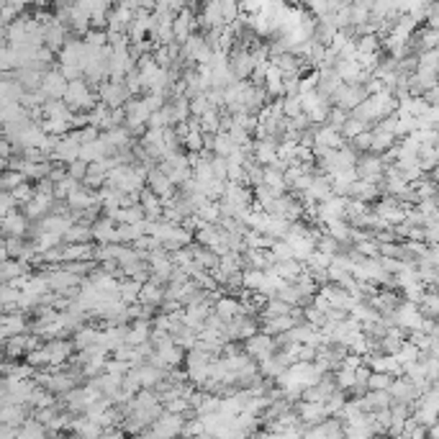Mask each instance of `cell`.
<instances>
[{"instance_id":"8992f818","label":"cell","mask_w":439,"mask_h":439,"mask_svg":"<svg viewBox=\"0 0 439 439\" xmlns=\"http://www.w3.org/2000/svg\"><path fill=\"white\" fill-rule=\"evenodd\" d=\"M162 298H165V285L157 280H147V283H141V288H139V303H144V306H154L159 308V303H162Z\"/></svg>"},{"instance_id":"9c48e42d","label":"cell","mask_w":439,"mask_h":439,"mask_svg":"<svg viewBox=\"0 0 439 439\" xmlns=\"http://www.w3.org/2000/svg\"><path fill=\"white\" fill-rule=\"evenodd\" d=\"M365 129H370V123L360 121V118H355V116H347V121L339 126V134H342L344 139L350 141L352 136H357V134L365 132Z\"/></svg>"},{"instance_id":"8fae6325","label":"cell","mask_w":439,"mask_h":439,"mask_svg":"<svg viewBox=\"0 0 439 439\" xmlns=\"http://www.w3.org/2000/svg\"><path fill=\"white\" fill-rule=\"evenodd\" d=\"M393 375L391 373H383V370H370L368 375V391H388Z\"/></svg>"},{"instance_id":"52a82bcc","label":"cell","mask_w":439,"mask_h":439,"mask_svg":"<svg viewBox=\"0 0 439 439\" xmlns=\"http://www.w3.org/2000/svg\"><path fill=\"white\" fill-rule=\"evenodd\" d=\"M62 242L64 244H85V242H93V231H90L88 224H80V221H72L67 231L62 234Z\"/></svg>"},{"instance_id":"ba28073f","label":"cell","mask_w":439,"mask_h":439,"mask_svg":"<svg viewBox=\"0 0 439 439\" xmlns=\"http://www.w3.org/2000/svg\"><path fill=\"white\" fill-rule=\"evenodd\" d=\"M8 193H10V198H13V203H16V206H24V203H28L31 198H34L36 185L28 183V180H24V183H18L13 190H8Z\"/></svg>"},{"instance_id":"5b68a950","label":"cell","mask_w":439,"mask_h":439,"mask_svg":"<svg viewBox=\"0 0 439 439\" xmlns=\"http://www.w3.org/2000/svg\"><path fill=\"white\" fill-rule=\"evenodd\" d=\"M0 229L6 231V234H10V237H24L28 231V219H26V213H21V211H13L10 208L3 219H0Z\"/></svg>"},{"instance_id":"7a4b0ae2","label":"cell","mask_w":439,"mask_h":439,"mask_svg":"<svg viewBox=\"0 0 439 439\" xmlns=\"http://www.w3.org/2000/svg\"><path fill=\"white\" fill-rule=\"evenodd\" d=\"M195 28H198V16L193 13L190 6H185V8H180L177 13H172V36H175L177 44H183Z\"/></svg>"},{"instance_id":"9a60e30c","label":"cell","mask_w":439,"mask_h":439,"mask_svg":"<svg viewBox=\"0 0 439 439\" xmlns=\"http://www.w3.org/2000/svg\"><path fill=\"white\" fill-rule=\"evenodd\" d=\"M6 6H13L18 13H24V8H28V0H6Z\"/></svg>"},{"instance_id":"4fadbf2b","label":"cell","mask_w":439,"mask_h":439,"mask_svg":"<svg viewBox=\"0 0 439 439\" xmlns=\"http://www.w3.org/2000/svg\"><path fill=\"white\" fill-rule=\"evenodd\" d=\"M85 172H88V162L85 159H72V162H67V175L75 177V180H80L82 183V177H85Z\"/></svg>"},{"instance_id":"3957f363","label":"cell","mask_w":439,"mask_h":439,"mask_svg":"<svg viewBox=\"0 0 439 439\" xmlns=\"http://www.w3.org/2000/svg\"><path fill=\"white\" fill-rule=\"evenodd\" d=\"M36 90L44 98H62L64 90H67V78H64L60 70H46L44 75H42V82H39Z\"/></svg>"},{"instance_id":"5bb4252c","label":"cell","mask_w":439,"mask_h":439,"mask_svg":"<svg viewBox=\"0 0 439 439\" xmlns=\"http://www.w3.org/2000/svg\"><path fill=\"white\" fill-rule=\"evenodd\" d=\"M10 152H13V144H10L3 134H0V159H8L10 157Z\"/></svg>"},{"instance_id":"30bf717a","label":"cell","mask_w":439,"mask_h":439,"mask_svg":"<svg viewBox=\"0 0 439 439\" xmlns=\"http://www.w3.org/2000/svg\"><path fill=\"white\" fill-rule=\"evenodd\" d=\"M139 288H141V283L132 280V278L118 283V298H121L123 303H134V301L139 298Z\"/></svg>"},{"instance_id":"6da1fadb","label":"cell","mask_w":439,"mask_h":439,"mask_svg":"<svg viewBox=\"0 0 439 439\" xmlns=\"http://www.w3.org/2000/svg\"><path fill=\"white\" fill-rule=\"evenodd\" d=\"M275 350H278L275 337H270V334H265V332H257L244 339V352L249 355V357H255L257 362L265 360V357H270V355H275Z\"/></svg>"},{"instance_id":"277c9868","label":"cell","mask_w":439,"mask_h":439,"mask_svg":"<svg viewBox=\"0 0 439 439\" xmlns=\"http://www.w3.org/2000/svg\"><path fill=\"white\" fill-rule=\"evenodd\" d=\"M52 203H54L52 190H36L34 198H31L28 203H24V213H26L28 221H36V219H42V216L49 213Z\"/></svg>"},{"instance_id":"2e32d148","label":"cell","mask_w":439,"mask_h":439,"mask_svg":"<svg viewBox=\"0 0 439 439\" xmlns=\"http://www.w3.org/2000/svg\"><path fill=\"white\" fill-rule=\"evenodd\" d=\"M8 260V249H6V242H0V262Z\"/></svg>"},{"instance_id":"7c38bea8","label":"cell","mask_w":439,"mask_h":439,"mask_svg":"<svg viewBox=\"0 0 439 439\" xmlns=\"http://www.w3.org/2000/svg\"><path fill=\"white\" fill-rule=\"evenodd\" d=\"M352 150L357 152V154H362V152H370V144H373V132L370 129H365V132H360L357 136H352Z\"/></svg>"}]
</instances>
